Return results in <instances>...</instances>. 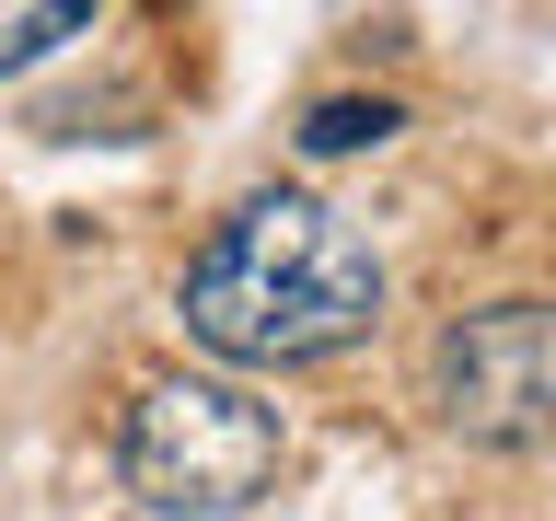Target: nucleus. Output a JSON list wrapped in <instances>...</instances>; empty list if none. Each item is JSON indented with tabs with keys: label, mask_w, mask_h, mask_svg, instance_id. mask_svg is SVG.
Wrapping results in <instances>:
<instances>
[{
	"label": "nucleus",
	"mask_w": 556,
	"mask_h": 521,
	"mask_svg": "<svg viewBox=\"0 0 556 521\" xmlns=\"http://www.w3.org/2000/svg\"><path fill=\"white\" fill-rule=\"evenodd\" d=\"M186 336L232 371H302V359H337V347L371 336L382 313V255L348 232L325 198H243L220 232L198 243V267L174 290Z\"/></svg>",
	"instance_id": "nucleus-1"
},
{
	"label": "nucleus",
	"mask_w": 556,
	"mask_h": 521,
	"mask_svg": "<svg viewBox=\"0 0 556 521\" xmlns=\"http://www.w3.org/2000/svg\"><path fill=\"white\" fill-rule=\"evenodd\" d=\"M128 486L163 521H232L278 486V406H255L243 382L163 371L128 406Z\"/></svg>",
	"instance_id": "nucleus-2"
},
{
	"label": "nucleus",
	"mask_w": 556,
	"mask_h": 521,
	"mask_svg": "<svg viewBox=\"0 0 556 521\" xmlns=\"http://www.w3.org/2000/svg\"><path fill=\"white\" fill-rule=\"evenodd\" d=\"M429 406L476 452H545L556 441V302L452 313L429 347Z\"/></svg>",
	"instance_id": "nucleus-3"
},
{
	"label": "nucleus",
	"mask_w": 556,
	"mask_h": 521,
	"mask_svg": "<svg viewBox=\"0 0 556 521\" xmlns=\"http://www.w3.org/2000/svg\"><path fill=\"white\" fill-rule=\"evenodd\" d=\"M394 128H406V116H394L382 93H371V104H359V93H325V104L302 116V151H313V163H348V151H382Z\"/></svg>",
	"instance_id": "nucleus-4"
},
{
	"label": "nucleus",
	"mask_w": 556,
	"mask_h": 521,
	"mask_svg": "<svg viewBox=\"0 0 556 521\" xmlns=\"http://www.w3.org/2000/svg\"><path fill=\"white\" fill-rule=\"evenodd\" d=\"M81 24H93V0H0V69L59 59V47H70Z\"/></svg>",
	"instance_id": "nucleus-5"
}]
</instances>
